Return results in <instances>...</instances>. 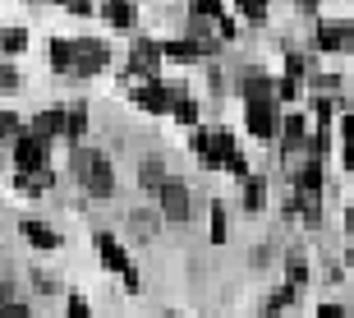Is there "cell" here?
<instances>
[{"label": "cell", "instance_id": "6da1fadb", "mask_svg": "<svg viewBox=\"0 0 354 318\" xmlns=\"http://www.w3.org/2000/svg\"><path fill=\"white\" fill-rule=\"evenodd\" d=\"M69 171L79 175V185H83L88 199H111V194H115V166H111V157H106L102 148H74Z\"/></svg>", "mask_w": 354, "mask_h": 318}, {"label": "cell", "instance_id": "7a4b0ae2", "mask_svg": "<svg viewBox=\"0 0 354 318\" xmlns=\"http://www.w3.org/2000/svg\"><path fill=\"white\" fill-rule=\"evenodd\" d=\"M14 166H19V175H51V143L19 130L14 134Z\"/></svg>", "mask_w": 354, "mask_h": 318}, {"label": "cell", "instance_id": "3957f363", "mask_svg": "<svg viewBox=\"0 0 354 318\" xmlns=\"http://www.w3.org/2000/svg\"><path fill=\"white\" fill-rule=\"evenodd\" d=\"M111 60V46L102 37H74V79H92L102 74Z\"/></svg>", "mask_w": 354, "mask_h": 318}, {"label": "cell", "instance_id": "277c9868", "mask_svg": "<svg viewBox=\"0 0 354 318\" xmlns=\"http://www.w3.org/2000/svg\"><path fill=\"white\" fill-rule=\"evenodd\" d=\"M157 203H161V217H166V222H189V217H194V208H189V185H184V180H166V185L157 189Z\"/></svg>", "mask_w": 354, "mask_h": 318}, {"label": "cell", "instance_id": "5b68a950", "mask_svg": "<svg viewBox=\"0 0 354 318\" xmlns=\"http://www.w3.org/2000/svg\"><path fill=\"white\" fill-rule=\"evenodd\" d=\"M175 97H180V88H166V83H157V79H147L143 88H133V102L143 106L147 116H171Z\"/></svg>", "mask_w": 354, "mask_h": 318}, {"label": "cell", "instance_id": "8992f818", "mask_svg": "<svg viewBox=\"0 0 354 318\" xmlns=\"http://www.w3.org/2000/svg\"><path fill=\"white\" fill-rule=\"evenodd\" d=\"M129 69H133V74H143V83L157 79V69H161V46H157L152 37H133V46H129Z\"/></svg>", "mask_w": 354, "mask_h": 318}, {"label": "cell", "instance_id": "52a82bcc", "mask_svg": "<svg viewBox=\"0 0 354 318\" xmlns=\"http://www.w3.org/2000/svg\"><path fill=\"white\" fill-rule=\"evenodd\" d=\"M92 245H97V258H102V267L106 272H120V277H124V272H129V249H124V245H120L115 236H106V231H97V236H92Z\"/></svg>", "mask_w": 354, "mask_h": 318}, {"label": "cell", "instance_id": "ba28073f", "mask_svg": "<svg viewBox=\"0 0 354 318\" xmlns=\"http://www.w3.org/2000/svg\"><path fill=\"white\" fill-rule=\"evenodd\" d=\"M276 139H281V157H286V166H290V157H295L299 148H308V120H304L299 111H290Z\"/></svg>", "mask_w": 354, "mask_h": 318}, {"label": "cell", "instance_id": "9c48e42d", "mask_svg": "<svg viewBox=\"0 0 354 318\" xmlns=\"http://www.w3.org/2000/svg\"><path fill=\"white\" fill-rule=\"evenodd\" d=\"M317 46L322 51H354V24H341V19L317 24Z\"/></svg>", "mask_w": 354, "mask_h": 318}, {"label": "cell", "instance_id": "30bf717a", "mask_svg": "<svg viewBox=\"0 0 354 318\" xmlns=\"http://www.w3.org/2000/svg\"><path fill=\"white\" fill-rule=\"evenodd\" d=\"M19 236L32 245V249H60L65 240H60V231L55 226H46V222H37V217H24L19 222Z\"/></svg>", "mask_w": 354, "mask_h": 318}, {"label": "cell", "instance_id": "8fae6325", "mask_svg": "<svg viewBox=\"0 0 354 318\" xmlns=\"http://www.w3.org/2000/svg\"><path fill=\"white\" fill-rule=\"evenodd\" d=\"M28 134H37V139H65V106H51V111H37L32 116V125H28Z\"/></svg>", "mask_w": 354, "mask_h": 318}, {"label": "cell", "instance_id": "7c38bea8", "mask_svg": "<svg viewBox=\"0 0 354 318\" xmlns=\"http://www.w3.org/2000/svg\"><path fill=\"white\" fill-rule=\"evenodd\" d=\"M235 152H239L235 130H225V125H221V130H212V157L203 161V166H207V171H221V166H225L230 157H235Z\"/></svg>", "mask_w": 354, "mask_h": 318}, {"label": "cell", "instance_id": "4fadbf2b", "mask_svg": "<svg viewBox=\"0 0 354 318\" xmlns=\"http://www.w3.org/2000/svg\"><path fill=\"white\" fill-rule=\"evenodd\" d=\"M161 55L166 60H180V65H189V60H207V46L194 37H175V42H161Z\"/></svg>", "mask_w": 354, "mask_h": 318}, {"label": "cell", "instance_id": "5bb4252c", "mask_svg": "<svg viewBox=\"0 0 354 318\" xmlns=\"http://www.w3.org/2000/svg\"><path fill=\"white\" fill-rule=\"evenodd\" d=\"M102 19L111 28H120V33H133V24H138V10H133V0H106L102 5Z\"/></svg>", "mask_w": 354, "mask_h": 318}, {"label": "cell", "instance_id": "9a60e30c", "mask_svg": "<svg viewBox=\"0 0 354 318\" xmlns=\"http://www.w3.org/2000/svg\"><path fill=\"white\" fill-rule=\"evenodd\" d=\"M295 194H313V199H322V161L317 157H308L295 171Z\"/></svg>", "mask_w": 354, "mask_h": 318}, {"label": "cell", "instance_id": "2e32d148", "mask_svg": "<svg viewBox=\"0 0 354 318\" xmlns=\"http://www.w3.org/2000/svg\"><path fill=\"white\" fill-rule=\"evenodd\" d=\"M166 180H171V171H166V161H161V157H143V161H138V185H143L147 194H157Z\"/></svg>", "mask_w": 354, "mask_h": 318}, {"label": "cell", "instance_id": "e0dca14e", "mask_svg": "<svg viewBox=\"0 0 354 318\" xmlns=\"http://www.w3.org/2000/svg\"><path fill=\"white\" fill-rule=\"evenodd\" d=\"M46 55H51L55 74H74V42L69 37H51L46 42Z\"/></svg>", "mask_w": 354, "mask_h": 318}, {"label": "cell", "instance_id": "ac0fdd59", "mask_svg": "<svg viewBox=\"0 0 354 318\" xmlns=\"http://www.w3.org/2000/svg\"><path fill=\"white\" fill-rule=\"evenodd\" d=\"M83 134H88V111L74 106V111H65V143L69 148H83Z\"/></svg>", "mask_w": 354, "mask_h": 318}, {"label": "cell", "instance_id": "d6986e66", "mask_svg": "<svg viewBox=\"0 0 354 318\" xmlns=\"http://www.w3.org/2000/svg\"><path fill=\"white\" fill-rule=\"evenodd\" d=\"M267 208V180L263 175H249V180H244V212H263Z\"/></svg>", "mask_w": 354, "mask_h": 318}, {"label": "cell", "instance_id": "ffe728a7", "mask_svg": "<svg viewBox=\"0 0 354 318\" xmlns=\"http://www.w3.org/2000/svg\"><path fill=\"white\" fill-rule=\"evenodd\" d=\"M295 295H299V291H295L290 281H281V286H276V291L267 295V305H263V318H276L281 309H290V305H295Z\"/></svg>", "mask_w": 354, "mask_h": 318}, {"label": "cell", "instance_id": "44dd1931", "mask_svg": "<svg viewBox=\"0 0 354 318\" xmlns=\"http://www.w3.org/2000/svg\"><path fill=\"white\" fill-rule=\"evenodd\" d=\"M235 10H239V24H253V28H263L267 24V0H235Z\"/></svg>", "mask_w": 354, "mask_h": 318}, {"label": "cell", "instance_id": "7402d4cb", "mask_svg": "<svg viewBox=\"0 0 354 318\" xmlns=\"http://www.w3.org/2000/svg\"><path fill=\"white\" fill-rule=\"evenodd\" d=\"M28 51V28H0V55H24Z\"/></svg>", "mask_w": 354, "mask_h": 318}, {"label": "cell", "instance_id": "603a6c76", "mask_svg": "<svg viewBox=\"0 0 354 318\" xmlns=\"http://www.w3.org/2000/svg\"><path fill=\"white\" fill-rule=\"evenodd\" d=\"M189 19H203V24L212 19V24H221L225 5H221V0H189Z\"/></svg>", "mask_w": 354, "mask_h": 318}, {"label": "cell", "instance_id": "cb8c5ba5", "mask_svg": "<svg viewBox=\"0 0 354 318\" xmlns=\"http://www.w3.org/2000/svg\"><path fill=\"white\" fill-rule=\"evenodd\" d=\"M171 116L175 120H180V125H189V130H198V102H194V97H175V111H171Z\"/></svg>", "mask_w": 354, "mask_h": 318}, {"label": "cell", "instance_id": "d4e9b609", "mask_svg": "<svg viewBox=\"0 0 354 318\" xmlns=\"http://www.w3.org/2000/svg\"><path fill=\"white\" fill-rule=\"evenodd\" d=\"M286 281L299 291V286H308V263H304V254H290V263H286Z\"/></svg>", "mask_w": 354, "mask_h": 318}, {"label": "cell", "instance_id": "484cf974", "mask_svg": "<svg viewBox=\"0 0 354 318\" xmlns=\"http://www.w3.org/2000/svg\"><path fill=\"white\" fill-rule=\"evenodd\" d=\"M129 226H133V236H143V240L157 236V217L152 212H129Z\"/></svg>", "mask_w": 354, "mask_h": 318}, {"label": "cell", "instance_id": "4316f807", "mask_svg": "<svg viewBox=\"0 0 354 318\" xmlns=\"http://www.w3.org/2000/svg\"><path fill=\"white\" fill-rule=\"evenodd\" d=\"M207 231H212V245H225V231H230V226H225V208H221V203H212V222H207Z\"/></svg>", "mask_w": 354, "mask_h": 318}, {"label": "cell", "instance_id": "83f0119b", "mask_svg": "<svg viewBox=\"0 0 354 318\" xmlns=\"http://www.w3.org/2000/svg\"><path fill=\"white\" fill-rule=\"evenodd\" d=\"M341 134H345V166L354 171V111L341 120Z\"/></svg>", "mask_w": 354, "mask_h": 318}, {"label": "cell", "instance_id": "f1b7e54d", "mask_svg": "<svg viewBox=\"0 0 354 318\" xmlns=\"http://www.w3.org/2000/svg\"><path fill=\"white\" fill-rule=\"evenodd\" d=\"M28 281H32L41 295H51V291H55V272H46V267H32V277H28Z\"/></svg>", "mask_w": 354, "mask_h": 318}, {"label": "cell", "instance_id": "f546056e", "mask_svg": "<svg viewBox=\"0 0 354 318\" xmlns=\"http://www.w3.org/2000/svg\"><path fill=\"white\" fill-rule=\"evenodd\" d=\"M189 143H194V152H198L203 161L212 157V130H194V139H189Z\"/></svg>", "mask_w": 354, "mask_h": 318}, {"label": "cell", "instance_id": "4dcf8cb0", "mask_svg": "<svg viewBox=\"0 0 354 318\" xmlns=\"http://www.w3.org/2000/svg\"><path fill=\"white\" fill-rule=\"evenodd\" d=\"M65 318H92V309H88V300H83L79 291H69V309H65Z\"/></svg>", "mask_w": 354, "mask_h": 318}, {"label": "cell", "instance_id": "1f68e13d", "mask_svg": "<svg viewBox=\"0 0 354 318\" xmlns=\"http://www.w3.org/2000/svg\"><path fill=\"white\" fill-rule=\"evenodd\" d=\"M304 74H308V60L290 51V55H286V79H304Z\"/></svg>", "mask_w": 354, "mask_h": 318}, {"label": "cell", "instance_id": "d6a6232c", "mask_svg": "<svg viewBox=\"0 0 354 318\" xmlns=\"http://www.w3.org/2000/svg\"><path fill=\"white\" fill-rule=\"evenodd\" d=\"M19 83H24V79H19V69H14L10 60H0V88L10 93V88H19Z\"/></svg>", "mask_w": 354, "mask_h": 318}, {"label": "cell", "instance_id": "836d02e7", "mask_svg": "<svg viewBox=\"0 0 354 318\" xmlns=\"http://www.w3.org/2000/svg\"><path fill=\"white\" fill-rule=\"evenodd\" d=\"M299 97V79H281L276 83V102H295Z\"/></svg>", "mask_w": 354, "mask_h": 318}, {"label": "cell", "instance_id": "e575fe53", "mask_svg": "<svg viewBox=\"0 0 354 318\" xmlns=\"http://www.w3.org/2000/svg\"><path fill=\"white\" fill-rule=\"evenodd\" d=\"M19 130H24V125H19V116H14V111H0V139H14Z\"/></svg>", "mask_w": 354, "mask_h": 318}, {"label": "cell", "instance_id": "d590c367", "mask_svg": "<svg viewBox=\"0 0 354 318\" xmlns=\"http://www.w3.org/2000/svg\"><path fill=\"white\" fill-rule=\"evenodd\" d=\"M225 171L235 175V180H249V161H244V152H235V157L225 161Z\"/></svg>", "mask_w": 354, "mask_h": 318}, {"label": "cell", "instance_id": "8d00e7d4", "mask_svg": "<svg viewBox=\"0 0 354 318\" xmlns=\"http://www.w3.org/2000/svg\"><path fill=\"white\" fill-rule=\"evenodd\" d=\"M0 318H32V309H28L24 300H14V305H5V309H0Z\"/></svg>", "mask_w": 354, "mask_h": 318}, {"label": "cell", "instance_id": "74e56055", "mask_svg": "<svg viewBox=\"0 0 354 318\" xmlns=\"http://www.w3.org/2000/svg\"><path fill=\"white\" fill-rule=\"evenodd\" d=\"M5 305H14V281L0 277V309H5Z\"/></svg>", "mask_w": 354, "mask_h": 318}, {"label": "cell", "instance_id": "f35d334b", "mask_svg": "<svg viewBox=\"0 0 354 318\" xmlns=\"http://www.w3.org/2000/svg\"><path fill=\"white\" fill-rule=\"evenodd\" d=\"M317 318H350V314H345L341 305H322V309H317Z\"/></svg>", "mask_w": 354, "mask_h": 318}, {"label": "cell", "instance_id": "ab89813d", "mask_svg": "<svg viewBox=\"0 0 354 318\" xmlns=\"http://www.w3.org/2000/svg\"><path fill=\"white\" fill-rule=\"evenodd\" d=\"M345 231L354 236V199H350V212H345Z\"/></svg>", "mask_w": 354, "mask_h": 318}, {"label": "cell", "instance_id": "60d3db41", "mask_svg": "<svg viewBox=\"0 0 354 318\" xmlns=\"http://www.w3.org/2000/svg\"><path fill=\"white\" fill-rule=\"evenodd\" d=\"M166 318H184V314H180V309H171V314H166Z\"/></svg>", "mask_w": 354, "mask_h": 318}, {"label": "cell", "instance_id": "b9f144b4", "mask_svg": "<svg viewBox=\"0 0 354 318\" xmlns=\"http://www.w3.org/2000/svg\"><path fill=\"white\" fill-rule=\"evenodd\" d=\"M350 267H354V245H350Z\"/></svg>", "mask_w": 354, "mask_h": 318}, {"label": "cell", "instance_id": "7bdbcfd3", "mask_svg": "<svg viewBox=\"0 0 354 318\" xmlns=\"http://www.w3.org/2000/svg\"><path fill=\"white\" fill-rule=\"evenodd\" d=\"M28 5H41V0H28Z\"/></svg>", "mask_w": 354, "mask_h": 318}]
</instances>
